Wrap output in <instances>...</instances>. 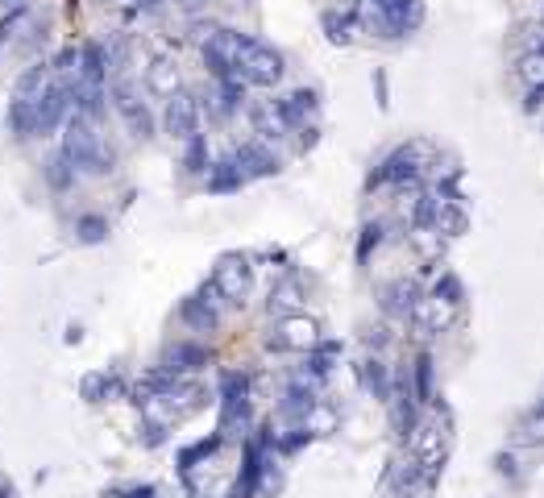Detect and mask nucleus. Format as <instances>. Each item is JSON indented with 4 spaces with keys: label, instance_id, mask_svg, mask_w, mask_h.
Instances as JSON below:
<instances>
[{
    "label": "nucleus",
    "instance_id": "8",
    "mask_svg": "<svg viewBox=\"0 0 544 498\" xmlns=\"http://www.w3.org/2000/svg\"><path fill=\"white\" fill-rule=\"evenodd\" d=\"M424 166H428V146H424V142H403V146H395V150L383 158V166L374 171V179H370V183L416 187V183H420V175H424Z\"/></svg>",
    "mask_w": 544,
    "mask_h": 498
},
{
    "label": "nucleus",
    "instance_id": "40",
    "mask_svg": "<svg viewBox=\"0 0 544 498\" xmlns=\"http://www.w3.org/2000/svg\"><path fill=\"white\" fill-rule=\"evenodd\" d=\"M387 341H391L387 324H370V328H366V345H370V349H387Z\"/></svg>",
    "mask_w": 544,
    "mask_h": 498
},
{
    "label": "nucleus",
    "instance_id": "22",
    "mask_svg": "<svg viewBox=\"0 0 544 498\" xmlns=\"http://www.w3.org/2000/svg\"><path fill=\"white\" fill-rule=\"evenodd\" d=\"M362 386H366V395H370L374 403H387V399H391L395 374H391V366L383 362V357H366V362H362Z\"/></svg>",
    "mask_w": 544,
    "mask_h": 498
},
{
    "label": "nucleus",
    "instance_id": "25",
    "mask_svg": "<svg viewBox=\"0 0 544 498\" xmlns=\"http://www.w3.org/2000/svg\"><path fill=\"white\" fill-rule=\"evenodd\" d=\"M54 83V71H50V63H34V67H25L21 75H17V83H13V100H38L46 88Z\"/></svg>",
    "mask_w": 544,
    "mask_h": 498
},
{
    "label": "nucleus",
    "instance_id": "6",
    "mask_svg": "<svg viewBox=\"0 0 544 498\" xmlns=\"http://www.w3.org/2000/svg\"><path fill=\"white\" fill-rule=\"evenodd\" d=\"M262 345H266L270 353H312V349L320 345V320H316V316H304V312L283 316L275 328H266Z\"/></svg>",
    "mask_w": 544,
    "mask_h": 498
},
{
    "label": "nucleus",
    "instance_id": "19",
    "mask_svg": "<svg viewBox=\"0 0 544 498\" xmlns=\"http://www.w3.org/2000/svg\"><path fill=\"white\" fill-rule=\"evenodd\" d=\"M179 88H183L179 63L171 59V54H154V59L146 63V92H154V96H175Z\"/></svg>",
    "mask_w": 544,
    "mask_h": 498
},
{
    "label": "nucleus",
    "instance_id": "43",
    "mask_svg": "<svg viewBox=\"0 0 544 498\" xmlns=\"http://www.w3.org/2000/svg\"><path fill=\"white\" fill-rule=\"evenodd\" d=\"M0 5H21V0H0Z\"/></svg>",
    "mask_w": 544,
    "mask_h": 498
},
{
    "label": "nucleus",
    "instance_id": "3",
    "mask_svg": "<svg viewBox=\"0 0 544 498\" xmlns=\"http://www.w3.org/2000/svg\"><path fill=\"white\" fill-rule=\"evenodd\" d=\"M283 71H287L283 54L275 46L237 30V79L241 83H250V88H279Z\"/></svg>",
    "mask_w": 544,
    "mask_h": 498
},
{
    "label": "nucleus",
    "instance_id": "14",
    "mask_svg": "<svg viewBox=\"0 0 544 498\" xmlns=\"http://www.w3.org/2000/svg\"><path fill=\"white\" fill-rule=\"evenodd\" d=\"M200 113H208L212 121H229L246 108V83L241 79H216V88L208 96H200Z\"/></svg>",
    "mask_w": 544,
    "mask_h": 498
},
{
    "label": "nucleus",
    "instance_id": "41",
    "mask_svg": "<svg viewBox=\"0 0 544 498\" xmlns=\"http://www.w3.org/2000/svg\"><path fill=\"white\" fill-rule=\"evenodd\" d=\"M117 498H162L154 486H129V490H117Z\"/></svg>",
    "mask_w": 544,
    "mask_h": 498
},
{
    "label": "nucleus",
    "instance_id": "21",
    "mask_svg": "<svg viewBox=\"0 0 544 498\" xmlns=\"http://www.w3.org/2000/svg\"><path fill=\"white\" fill-rule=\"evenodd\" d=\"M204 183H208V191H216V196H229V191H241V183H250V179L241 175L237 158L229 154V158H216V162H208V175H204Z\"/></svg>",
    "mask_w": 544,
    "mask_h": 498
},
{
    "label": "nucleus",
    "instance_id": "9",
    "mask_svg": "<svg viewBox=\"0 0 544 498\" xmlns=\"http://www.w3.org/2000/svg\"><path fill=\"white\" fill-rule=\"evenodd\" d=\"M162 129L175 142H187V137L200 133V96L179 88L175 96H167V108H162Z\"/></svg>",
    "mask_w": 544,
    "mask_h": 498
},
{
    "label": "nucleus",
    "instance_id": "29",
    "mask_svg": "<svg viewBox=\"0 0 544 498\" xmlns=\"http://www.w3.org/2000/svg\"><path fill=\"white\" fill-rule=\"evenodd\" d=\"M30 21H34V9L30 5H25V0H21V5H13L5 17H0V46H9V42H17L25 30H30Z\"/></svg>",
    "mask_w": 544,
    "mask_h": 498
},
{
    "label": "nucleus",
    "instance_id": "36",
    "mask_svg": "<svg viewBox=\"0 0 544 498\" xmlns=\"http://www.w3.org/2000/svg\"><path fill=\"white\" fill-rule=\"evenodd\" d=\"M432 295H441L449 308H461V303H466V291H461L457 274H441V283H437V291H432Z\"/></svg>",
    "mask_w": 544,
    "mask_h": 498
},
{
    "label": "nucleus",
    "instance_id": "15",
    "mask_svg": "<svg viewBox=\"0 0 544 498\" xmlns=\"http://www.w3.org/2000/svg\"><path fill=\"white\" fill-rule=\"evenodd\" d=\"M233 158H237V166H241V175H246V179H270V175L283 171L279 154L270 150V142H258V137H254V142H246V146H237Z\"/></svg>",
    "mask_w": 544,
    "mask_h": 498
},
{
    "label": "nucleus",
    "instance_id": "17",
    "mask_svg": "<svg viewBox=\"0 0 544 498\" xmlns=\"http://www.w3.org/2000/svg\"><path fill=\"white\" fill-rule=\"evenodd\" d=\"M208 366V349L196 345V341H175L167 353H162V374H171V378H187V374H200Z\"/></svg>",
    "mask_w": 544,
    "mask_h": 498
},
{
    "label": "nucleus",
    "instance_id": "10",
    "mask_svg": "<svg viewBox=\"0 0 544 498\" xmlns=\"http://www.w3.org/2000/svg\"><path fill=\"white\" fill-rule=\"evenodd\" d=\"M75 113V100H71V88L67 83L54 79L50 88L34 100V125H38V137H50L54 129H63L67 117Z\"/></svg>",
    "mask_w": 544,
    "mask_h": 498
},
{
    "label": "nucleus",
    "instance_id": "7",
    "mask_svg": "<svg viewBox=\"0 0 544 498\" xmlns=\"http://www.w3.org/2000/svg\"><path fill=\"white\" fill-rule=\"evenodd\" d=\"M212 287L221 291L229 308H246V299L254 291V262L246 254H225L212 266Z\"/></svg>",
    "mask_w": 544,
    "mask_h": 498
},
{
    "label": "nucleus",
    "instance_id": "24",
    "mask_svg": "<svg viewBox=\"0 0 544 498\" xmlns=\"http://www.w3.org/2000/svg\"><path fill=\"white\" fill-rule=\"evenodd\" d=\"M432 229H437L445 241L461 237V233H470V212L461 208V200H437V220H432Z\"/></svg>",
    "mask_w": 544,
    "mask_h": 498
},
{
    "label": "nucleus",
    "instance_id": "28",
    "mask_svg": "<svg viewBox=\"0 0 544 498\" xmlns=\"http://www.w3.org/2000/svg\"><path fill=\"white\" fill-rule=\"evenodd\" d=\"M79 79H84V83H104L108 79V54H104V46L88 42L84 50H79Z\"/></svg>",
    "mask_w": 544,
    "mask_h": 498
},
{
    "label": "nucleus",
    "instance_id": "34",
    "mask_svg": "<svg viewBox=\"0 0 544 498\" xmlns=\"http://www.w3.org/2000/svg\"><path fill=\"white\" fill-rule=\"evenodd\" d=\"M104 237H108V220H104V216L92 212V216H79V220H75V241H79V245H100Z\"/></svg>",
    "mask_w": 544,
    "mask_h": 498
},
{
    "label": "nucleus",
    "instance_id": "42",
    "mask_svg": "<svg viewBox=\"0 0 544 498\" xmlns=\"http://www.w3.org/2000/svg\"><path fill=\"white\" fill-rule=\"evenodd\" d=\"M495 465H499V474H503V478H515V474H520V469H515V457H511V453H503Z\"/></svg>",
    "mask_w": 544,
    "mask_h": 498
},
{
    "label": "nucleus",
    "instance_id": "35",
    "mask_svg": "<svg viewBox=\"0 0 544 498\" xmlns=\"http://www.w3.org/2000/svg\"><path fill=\"white\" fill-rule=\"evenodd\" d=\"M515 445H528V449L544 445V415H532L528 424L515 428Z\"/></svg>",
    "mask_w": 544,
    "mask_h": 498
},
{
    "label": "nucleus",
    "instance_id": "1",
    "mask_svg": "<svg viewBox=\"0 0 544 498\" xmlns=\"http://www.w3.org/2000/svg\"><path fill=\"white\" fill-rule=\"evenodd\" d=\"M63 154L79 175H113L117 171V150L108 146V137L100 133V121L71 113L63 125Z\"/></svg>",
    "mask_w": 544,
    "mask_h": 498
},
{
    "label": "nucleus",
    "instance_id": "18",
    "mask_svg": "<svg viewBox=\"0 0 544 498\" xmlns=\"http://www.w3.org/2000/svg\"><path fill=\"white\" fill-rule=\"evenodd\" d=\"M250 125H254V133H258V142H279V137L291 133V125H287V117H283L279 100H262V104H254V108H250Z\"/></svg>",
    "mask_w": 544,
    "mask_h": 498
},
{
    "label": "nucleus",
    "instance_id": "38",
    "mask_svg": "<svg viewBox=\"0 0 544 498\" xmlns=\"http://www.w3.org/2000/svg\"><path fill=\"white\" fill-rule=\"evenodd\" d=\"M378 245H383V225H366L362 229V245H358V262H366L370 249H378Z\"/></svg>",
    "mask_w": 544,
    "mask_h": 498
},
{
    "label": "nucleus",
    "instance_id": "4",
    "mask_svg": "<svg viewBox=\"0 0 544 498\" xmlns=\"http://www.w3.org/2000/svg\"><path fill=\"white\" fill-rule=\"evenodd\" d=\"M108 104L117 108V117L125 121V129H129V137L133 142H150L154 137V113H150V104L142 100V92H138V83H133L129 75H113V83H108Z\"/></svg>",
    "mask_w": 544,
    "mask_h": 498
},
{
    "label": "nucleus",
    "instance_id": "39",
    "mask_svg": "<svg viewBox=\"0 0 544 498\" xmlns=\"http://www.w3.org/2000/svg\"><path fill=\"white\" fill-rule=\"evenodd\" d=\"M167 9H175L183 17H200L208 9V0H167Z\"/></svg>",
    "mask_w": 544,
    "mask_h": 498
},
{
    "label": "nucleus",
    "instance_id": "31",
    "mask_svg": "<svg viewBox=\"0 0 544 498\" xmlns=\"http://www.w3.org/2000/svg\"><path fill=\"white\" fill-rule=\"evenodd\" d=\"M412 391H416V403L420 407H432V353H420L416 366H412Z\"/></svg>",
    "mask_w": 544,
    "mask_h": 498
},
{
    "label": "nucleus",
    "instance_id": "11",
    "mask_svg": "<svg viewBox=\"0 0 544 498\" xmlns=\"http://www.w3.org/2000/svg\"><path fill=\"white\" fill-rule=\"evenodd\" d=\"M200 54H204V67L212 71V79H237V30H216L200 42Z\"/></svg>",
    "mask_w": 544,
    "mask_h": 498
},
{
    "label": "nucleus",
    "instance_id": "23",
    "mask_svg": "<svg viewBox=\"0 0 544 498\" xmlns=\"http://www.w3.org/2000/svg\"><path fill=\"white\" fill-rule=\"evenodd\" d=\"M279 108H283V117L291 129H304L308 117H316V108H320V96L312 88H295L287 96H279Z\"/></svg>",
    "mask_w": 544,
    "mask_h": 498
},
{
    "label": "nucleus",
    "instance_id": "2",
    "mask_svg": "<svg viewBox=\"0 0 544 498\" xmlns=\"http://www.w3.org/2000/svg\"><path fill=\"white\" fill-rule=\"evenodd\" d=\"M353 21H358L366 34H378V38L399 42V38L412 34V30H420L424 0H358Z\"/></svg>",
    "mask_w": 544,
    "mask_h": 498
},
{
    "label": "nucleus",
    "instance_id": "32",
    "mask_svg": "<svg viewBox=\"0 0 544 498\" xmlns=\"http://www.w3.org/2000/svg\"><path fill=\"white\" fill-rule=\"evenodd\" d=\"M337 407H329V403H316L312 411H308V420H304V428H308V436H333L337 432Z\"/></svg>",
    "mask_w": 544,
    "mask_h": 498
},
{
    "label": "nucleus",
    "instance_id": "13",
    "mask_svg": "<svg viewBox=\"0 0 544 498\" xmlns=\"http://www.w3.org/2000/svg\"><path fill=\"white\" fill-rule=\"evenodd\" d=\"M416 303H420V287H416V279H391V283H383L378 287V312H383L387 320H412V312H416Z\"/></svg>",
    "mask_w": 544,
    "mask_h": 498
},
{
    "label": "nucleus",
    "instance_id": "16",
    "mask_svg": "<svg viewBox=\"0 0 544 498\" xmlns=\"http://www.w3.org/2000/svg\"><path fill=\"white\" fill-rule=\"evenodd\" d=\"M453 316H457V308H449L441 295H420L416 312H412L407 324H412L416 332H424V337H441V332L453 324Z\"/></svg>",
    "mask_w": 544,
    "mask_h": 498
},
{
    "label": "nucleus",
    "instance_id": "12",
    "mask_svg": "<svg viewBox=\"0 0 544 498\" xmlns=\"http://www.w3.org/2000/svg\"><path fill=\"white\" fill-rule=\"evenodd\" d=\"M221 291H216L212 283L208 287H200L196 295H187L183 299V308H179V320L192 328V332H216L221 328Z\"/></svg>",
    "mask_w": 544,
    "mask_h": 498
},
{
    "label": "nucleus",
    "instance_id": "37",
    "mask_svg": "<svg viewBox=\"0 0 544 498\" xmlns=\"http://www.w3.org/2000/svg\"><path fill=\"white\" fill-rule=\"evenodd\" d=\"M324 30H329V38H333V42H349V30H353V13H349V17L324 13Z\"/></svg>",
    "mask_w": 544,
    "mask_h": 498
},
{
    "label": "nucleus",
    "instance_id": "44",
    "mask_svg": "<svg viewBox=\"0 0 544 498\" xmlns=\"http://www.w3.org/2000/svg\"><path fill=\"white\" fill-rule=\"evenodd\" d=\"M536 50H544V38H540V42H536Z\"/></svg>",
    "mask_w": 544,
    "mask_h": 498
},
{
    "label": "nucleus",
    "instance_id": "27",
    "mask_svg": "<svg viewBox=\"0 0 544 498\" xmlns=\"http://www.w3.org/2000/svg\"><path fill=\"white\" fill-rule=\"evenodd\" d=\"M42 175H46L50 191H71V187H75V179H79V171L67 162V154H63V150H59V154H50V158L42 162Z\"/></svg>",
    "mask_w": 544,
    "mask_h": 498
},
{
    "label": "nucleus",
    "instance_id": "20",
    "mask_svg": "<svg viewBox=\"0 0 544 498\" xmlns=\"http://www.w3.org/2000/svg\"><path fill=\"white\" fill-rule=\"evenodd\" d=\"M308 299V291H304V283L295 279V274H287V279H279L275 287H270V295H266V312L270 316H295L299 312V303Z\"/></svg>",
    "mask_w": 544,
    "mask_h": 498
},
{
    "label": "nucleus",
    "instance_id": "33",
    "mask_svg": "<svg viewBox=\"0 0 544 498\" xmlns=\"http://www.w3.org/2000/svg\"><path fill=\"white\" fill-rule=\"evenodd\" d=\"M183 171L187 175H208V142L200 133L183 142Z\"/></svg>",
    "mask_w": 544,
    "mask_h": 498
},
{
    "label": "nucleus",
    "instance_id": "26",
    "mask_svg": "<svg viewBox=\"0 0 544 498\" xmlns=\"http://www.w3.org/2000/svg\"><path fill=\"white\" fill-rule=\"evenodd\" d=\"M125 391V382L117 374H108V370H92L84 382H79V395H84L88 403H104V399H117Z\"/></svg>",
    "mask_w": 544,
    "mask_h": 498
},
{
    "label": "nucleus",
    "instance_id": "30",
    "mask_svg": "<svg viewBox=\"0 0 544 498\" xmlns=\"http://www.w3.org/2000/svg\"><path fill=\"white\" fill-rule=\"evenodd\" d=\"M9 129H13L17 142H30V137H38L34 104H30V100H13V104H9Z\"/></svg>",
    "mask_w": 544,
    "mask_h": 498
},
{
    "label": "nucleus",
    "instance_id": "5",
    "mask_svg": "<svg viewBox=\"0 0 544 498\" xmlns=\"http://www.w3.org/2000/svg\"><path fill=\"white\" fill-rule=\"evenodd\" d=\"M445 424H449V411L445 407H428L416 420L412 436H407V453H412L424 469H432V474H441V461H445V440H449Z\"/></svg>",
    "mask_w": 544,
    "mask_h": 498
}]
</instances>
